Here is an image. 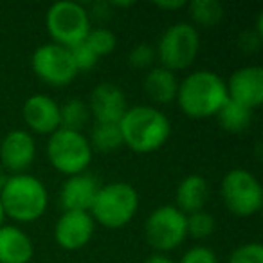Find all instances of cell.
<instances>
[{
    "label": "cell",
    "instance_id": "cell-1",
    "mask_svg": "<svg viewBox=\"0 0 263 263\" xmlns=\"http://www.w3.org/2000/svg\"><path fill=\"white\" fill-rule=\"evenodd\" d=\"M123 144L136 154H152L166 144L172 134L170 119L155 106L137 105L124 112L119 121Z\"/></svg>",
    "mask_w": 263,
    "mask_h": 263
},
{
    "label": "cell",
    "instance_id": "cell-2",
    "mask_svg": "<svg viewBox=\"0 0 263 263\" xmlns=\"http://www.w3.org/2000/svg\"><path fill=\"white\" fill-rule=\"evenodd\" d=\"M226 81L213 70H195L179 83L177 101L191 119H205L218 114L227 103Z\"/></svg>",
    "mask_w": 263,
    "mask_h": 263
},
{
    "label": "cell",
    "instance_id": "cell-3",
    "mask_svg": "<svg viewBox=\"0 0 263 263\" xmlns=\"http://www.w3.org/2000/svg\"><path fill=\"white\" fill-rule=\"evenodd\" d=\"M0 202L4 215L20 223H29L44 216L49 205L47 187L40 179L29 173L8 177L0 190Z\"/></svg>",
    "mask_w": 263,
    "mask_h": 263
},
{
    "label": "cell",
    "instance_id": "cell-4",
    "mask_svg": "<svg viewBox=\"0 0 263 263\" xmlns=\"http://www.w3.org/2000/svg\"><path fill=\"white\" fill-rule=\"evenodd\" d=\"M139 209V193L128 182H110L101 186L90 208L94 222L106 229L124 227Z\"/></svg>",
    "mask_w": 263,
    "mask_h": 263
},
{
    "label": "cell",
    "instance_id": "cell-5",
    "mask_svg": "<svg viewBox=\"0 0 263 263\" xmlns=\"http://www.w3.org/2000/svg\"><path fill=\"white\" fill-rule=\"evenodd\" d=\"M200 51V34L190 22H177L170 26L159 38L155 56L161 67L172 70H184L191 67Z\"/></svg>",
    "mask_w": 263,
    "mask_h": 263
},
{
    "label": "cell",
    "instance_id": "cell-6",
    "mask_svg": "<svg viewBox=\"0 0 263 263\" xmlns=\"http://www.w3.org/2000/svg\"><path fill=\"white\" fill-rule=\"evenodd\" d=\"M47 159L52 168L67 177L85 173L92 162V146L81 132L58 128L49 136Z\"/></svg>",
    "mask_w": 263,
    "mask_h": 263
},
{
    "label": "cell",
    "instance_id": "cell-7",
    "mask_svg": "<svg viewBox=\"0 0 263 263\" xmlns=\"http://www.w3.org/2000/svg\"><path fill=\"white\" fill-rule=\"evenodd\" d=\"M47 33L52 38V44L62 47H72L81 44L90 31V15L78 2L62 0L49 8L45 15Z\"/></svg>",
    "mask_w": 263,
    "mask_h": 263
},
{
    "label": "cell",
    "instance_id": "cell-8",
    "mask_svg": "<svg viewBox=\"0 0 263 263\" xmlns=\"http://www.w3.org/2000/svg\"><path fill=\"white\" fill-rule=\"evenodd\" d=\"M222 198L234 216H252L263 205V187L249 170L234 168L222 179Z\"/></svg>",
    "mask_w": 263,
    "mask_h": 263
},
{
    "label": "cell",
    "instance_id": "cell-9",
    "mask_svg": "<svg viewBox=\"0 0 263 263\" xmlns=\"http://www.w3.org/2000/svg\"><path fill=\"white\" fill-rule=\"evenodd\" d=\"M144 236L161 254L173 251L187 238L186 215L175 205H161L146 218Z\"/></svg>",
    "mask_w": 263,
    "mask_h": 263
},
{
    "label": "cell",
    "instance_id": "cell-10",
    "mask_svg": "<svg viewBox=\"0 0 263 263\" xmlns=\"http://www.w3.org/2000/svg\"><path fill=\"white\" fill-rule=\"evenodd\" d=\"M31 67L44 83L52 87L69 85L78 74L69 49L56 44L40 45L31 56Z\"/></svg>",
    "mask_w": 263,
    "mask_h": 263
},
{
    "label": "cell",
    "instance_id": "cell-11",
    "mask_svg": "<svg viewBox=\"0 0 263 263\" xmlns=\"http://www.w3.org/2000/svg\"><path fill=\"white\" fill-rule=\"evenodd\" d=\"M227 98L254 110L263 103V67L245 65L236 69L226 81Z\"/></svg>",
    "mask_w": 263,
    "mask_h": 263
},
{
    "label": "cell",
    "instance_id": "cell-12",
    "mask_svg": "<svg viewBox=\"0 0 263 263\" xmlns=\"http://www.w3.org/2000/svg\"><path fill=\"white\" fill-rule=\"evenodd\" d=\"M36 143L31 132L11 130L0 143V164L13 175L24 173L34 162Z\"/></svg>",
    "mask_w": 263,
    "mask_h": 263
},
{
    "label": "cell",
    "instance_id": "cell-13",
    "mask_svg": "<svg viewBox=\"0 0 263 263\" xmlns=\"http://www.w3.org/2000/svg\"><path fill=\"white\" fill-rule=\"evenodd\" d=\"M96 222L90 213L63 211L54 226V240L65 251H80L94 236Z\"/></svg>",
    "mask_w": 263,
    "mask_h": 263
},
{
    "label": "cell",
    "instance_id": "cell-14",
    "mask_svg": "<svg viewBox=\"0 0 263 263\" xmlns=\"http://www.w3.org/2000/svg\"><path fill=\"white\" fill-rule=\"evenodd\" d=\"M22 116L27 128L40 136H51L60 128V105L45 94H34L26 99Z\"/></svg>",
    "mask_w": 263,
    "mask_h": 263
},
{
    "label": "cell",
    "instance_id": "cell-15",
    "mask_svg": "<svg viewBox=\"0 0 263 263\" xmlns=\"http://www.w3.org/2000/svg\"><path fill=\"white\" fill-rule=\"evenodd\" d=\"M88 110L96 117V123H119L128 110L126 96L116 83H99L90 92Z\"/></svg>",
    "mask_w": 263,
    "mask_h": 263
},
{
    "label": "cell",
    "instance_id": "cell-16",
    "mask_svg": "<svg viewBox=\"0 0 263 263\" xmlns=\"http://www.w3.org/2000/svg\"><path fill=\"white\" fill-rule=\"evenodd\" d=\"M99 187L101 186H99L98 179L90 173L69 177L60 190V205L63 208V211L90 213Z\"/></svg>",
    "mask_w": 263,
    "mask_h": 263
},
{
    "label": "cell",
    "instance_id": "cell-17",
    "mask_svg": "<svg viewBox=\"0 0 263 263\" xmlns=\"http://www.w3.org/2000/svg\"><path fill=\"white\" fill-rule=\"evenodd\" d=\"M34 254L33 240L15 226L0 227V263H29Z\"/></svg>",
    "mask_w": 263,
    "mask_h": 263
},
{
    "label": "cell",
    "instance_id": "cell-18",
    "mask_svg": "<svg viewBox=\"0 0 263 263\" xmlns=\"http://www.w3.org/2000/svg\"><path fill=\"white\" fill-rule=\"evenodd\" d=\"M209 198V184L202 175H187L180 180L175 191V208L184 215L204 211Z\"/></svg>",
    "mask_w": 263,
    "mask_h": 263
},
{
    "label": "cell",
    "instance_id": "cell-19",
    "mask_svg": "<svg viewBox=\"0 0 263 263\" xmlns=\"http://www.w3.org/2000/svg\"><path fill=\"white\" fill-rule=\"evenodd\" d=\"M143 88L146 96L157 105H170L177 99L179 92V80L175 72L164 67H154L144 76Z\"/></svg>",
    "mask_w": 263,
    "mask_h": 263
},
{
    "label": "cell",
    "instance_id": "cell-20",
    "mask_svg": "<svg viewBox=\"0 0 263 263\" xmlns=\"http://www.w3.org/2000/svg\"><path fill=\"white\" fill-rule=\"evenodd\" d=\"M218 124L229 134H241L252 123V110L247 106L240 105L236 101L227 99V103L216 114Z\"/></svg>",
    "mask_w": 263,
    "mask_h": 263
},
{
    "label": "cell",
    "instance_id": "cell-21",
    "mask_svg": "<svg viewBox=\"0 0 263 263\" xmlns=\"http://www.w3.org/2000/svg\"><path fill=\"white\" fill-rule=\"evenodd\" d=\"M90 110L88 105L80 98H72L60 106V128L63 130L81 132L88 123Z\"/></svg>",
    "mask_w": 263,
    "mask_h": 263
},
{
    "label": "cell",
    "instance_id": "cell-22",
    "mask_svg": "<svg viewBox=\"0 0 263 263\" xmlns=\"http://www.w3.org/2000/svg\"><path fill=\"white\" fill-rule=\"evenodd\" d=\"M90 146L98 152H114L123 146L119 123H96L90 134Z\"/></svg>",
    "mask_w": 263,
    "mask_h": 263
},
{
    "label": "cell",
    "instance_id": "cell-23",
    "mask_svg": "<svg viewBox=\"0 0 263 263\" xmlns=\"http://www.w3.org/2000/svg\"><path fill=\"white\" fill-rule=\"evenodd\" d=\"M187 11L195 24L202 27H213L222 20L223 8L216 0H193L187 4Z\"/></svg>",
    "mask_w": 263,
    "mask_h": 263
},
{
    "label": "cell",
    "instance_id": "cell-24",
    "mask_svg": "<svg viewBox=\"0 0 263 263\" xmlns=\"http://www.w3.org/2000/svg\"><path fill=\"white\" fill-rule=\"evenodd\" d=\"M186 227H187V236L195 238V240H204V238H209L215 233L216 220L211 213L197 211L193 215L186 216Z\"/></svg>",
    "mask_w": 263,
    "mask_h": 263
},
{
    "label": "cell",
    "instance_id": "cell-25",
    "mask_svg": "<svg viewBox=\"0 0 263 263\" xmlns=\"http://www.w3.org/2000/svg\"><path fill=\"white\" fill-rule=\"evenodd\" d=\"M85 44L87 47L94 52L98 58L101 56H106L116 49L117 45V38L116 34L110 29H105V27H98V29H90L85 38Z\"/></svg>",
    "mask_w": 263,
    "mask_h": 263
},
{
    "label": "cell",
    "instance_id": "cell-26",
    "mask_svg": "<svg viewBox=\"0 0 263 263\" xmlns=\"http://www.w3.org/2000/svg\"><path fill=\"white\" fill-rule=\"evenodd\" d=\"M227 263H263V245L259 241L238 245L229 254Z\"/></svg>",
    "mask_w": 263,
    "mask_h": 263
},
{
    "label": "cell",
    "instance_id": "cell-27",
    "mask_svg": "<svg viewBox=\"0 0 263 263\" xmlns=\"http://www.w3.org/2000/svg\"><path fill=\"white\" fill-rule=\"evenodd\" d=\"M69 52H70V58H72V63H74V67H76L78 72H80V70H90L98 65L99 58L87 47L85 42L69 47Z\"/></svg>",
    "mask_w": 263,
    "mask_h": 263
},
{
    "label": "cell",
    "instance_id": "cell-28",
    "mask_svg": "<svg viewBox=\"0 0 263 263\" xmlns=\"http://www.w3.org/2000/svg\"><path fill=\"white\" fill-rule=\"evenodd\" d=\"M157 60L155 56V47L148 44H139L132 49L130 54H128V63L134 69H148V67L154 65V62Z\"/></svg>",
    "mask_w": 263,
    "mask_h": 263
},
{
    "label": "cell",
    "instance_id": "cell-29",
    "mask_svg": "<svg viewBox=\"0 0 263 263\" xmlns=\"http://www.w3.org/2000/svg\"><path fill=\"white\" fill-rule=\"evenodd\" d=\"M180 263H218V258L209 247L197 245V247H191L190 251L184 252Z\"/></svg>",
    "mask_w": 263,
    "mask_h": 263
},
{
    "label": "cell",
    "instance_id": "cell-30",
    "mask_svg": "<svg viewBox=\"0 0 263 263\" xmlns=\"http://www.w3.org/2000/svg\"><path fill=\"white\" fill-rule=\"evenodd\" d=\"M159 9H180V8H186L187 2L184 0H173V2H155Z\"/></svg>",
    "mask_w": 263,
    "mask_h": 263
},
{
    "label": "cell",
    "instance_id": "cell-31",
    "mask_svg": "<svg viewBox=\"0 0 263 263\" xmlns=\"http://www.w3.org/2000/svg\"><path fill=\"white\" fill-rule=\"evenodd\" d=\"M144 263H175L173 259H170L166 254H161V252H155V254L148 256Z\"/></svg>",
    "mask_w": 263,
    "mask_h": 263
},
{
    "label": "cell",
    "instance_id": "cell-32",
    "mask_svg": "<svg viewBox=\"0 0 263 263\" xmlns=\"http://www.w3.org/2000/svg\"><path fill=\"white\" fill-rule=\"evenodd\" d=\"M110 6H116V8H132L134 2H112Z\"/></svg>",
    "mask_w": 263,
    "mask_h": 263
},
{
    "label": "cell",
    "instance_id": "cell-33",
    "mask_svg": "<svg viewBox=\"0 0 263 263\" xmlns=\"http://www.w3.org/2000/svg\"><path fill=\"white\" fill-rule=\"evenodd\" d=\"M6 170L2 168V166H0V190H2V186H4L6 184V180H8V177H6Z\"/></svg>",
    "mask_w": 263,
    "mask_h": 263
},
{
    "label": "cell",
    "instance_id": "cell-34",
    "mask_svg": "<svg viewBox=\"0 0 263 263\" xmlns=\"http://www.w3.org/2000/svg\"><path fill=\"white\" fill-rule=\"evenodd\" d=\"M4 218H6V215H4V208H2V202H0V227L4 226Z\"/></svg>",
    "mask_w": 263,
    "mask_h": 263
}]
</instances>
